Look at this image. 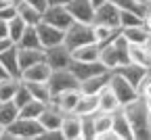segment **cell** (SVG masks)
<instances>
[{
  "label": "cell",
  "instance_id": "obj_12",
  "mask_svg": "<svg viewBox=\"0 0 151 140\" xmlns=\"http://www.w3.org/2000/svg\"><path fill=\"white\" fill-rule=\"evenodd\" d=\"M61 136L65 140H82V117L76 113H65L61 121Z\"/></svg>",
  "mask_w": 151,
  "mask_h": 140
},
{
  "label": "cell",
  "instance_id": "obj_52",
  "mask_svg": "<svg viewBox=\"0 0 151 140\" xmlns=\"http://www.w3.org/2000/svg\"><path fill=\"white\" fill-rule=\"evenodd\" d=\"M149 4H151V2H149Z\"/></svg>",
  "mask_w": 151,
  "mask_h": 140
},
{
  "label": "cell",
  "instance_id": "obj_16",
  "mask_svg": "<svg viewBox=\"0 0 151 140\" xmlns=\"http://www.w3.org/2000/svg\"><path fill=\"white\" fill-rule=\"evenodd\" d=\"M78 98H80V88H73V90H65L61 94L52 96V105L57 109H61L63 113H73L76 111V105H78Z\"/></svg>",
  "mask_w": 151,
  "mask_h": 140
},
{
  "label": "cell",
  "instance_id": "obj_42",
  "mask_svg": "<svg viewBox=\"0 0 151 140\" xmlns=\"http://www.w3.org/2000/svg\"><path fill=\"white\" fill-rule=\"evenodd\" d=\"M23 2L32 4V6H36V9H40V11H44V9L48 6V2H46V0H23Z\"/></svg>",
  "mask_w": 151,
  "mask_h": 140
},
{
  "label": "cell",
  "instance_id": "obj_26",
  "mask_svg": "<svg viewBox=\"0 0 151 140\" xmlns=\"http://www.w3.org/2000/svg\"><path fill=\"white\" fill-rule=\"evenodd\" d=\"M17 48H42L40 44V38H38V31H36V25H27L21 34V38L15 42Z\"/></svg>",
  "mask_w": 151,
  "mask_h": 140
},
{
  "label": "cell",
  "instance_id": "obj_3",
  "mask_svg": "<svg viewBox=\"0 0 151 140\" xmlns=\"http://www.w3.org/2000/svg\"><path fill=\"white\" fill-rule=\"evenodd\" d=\"M90 42H94L90 23L73 21V23L65 29V34H63V44H65L69 50L78 48V46H84V44H90Z\"/></svg>",
  "mask_w": 151,
  "mask_h": 140
},
{
  "label": "cell",
  "instance_id": "obj_34",
  "mask_svg": "<svg viewBox=\"0 0 151 140\" xmlns=\"http://www.w3.org/2000/svg\"><path fill=\"white\" fill-rule=\"evenodd\" d=\"M25 27H27V23H25L19 15H15L11 21H9V40H11L13 44L17 42L19 38H21V34H23V29H25Z\"/></svg>",
  "mask_w": 151,
  "mask_h": 140
},
{
  "label": "cell",
  "instance_id": "obj_50",
  "mask_svg": "<svg viewBox=\"0 0 151 140\" xmlns=\"http://www.w3.org/2000/svg\"><path fill=\"white\" fill-rule=\"evenodd\" d=\"M137 2H141V4H145V6H147V4L151 2V0H137Z\"/></svg>",
  "mask_w": 151,
  "mask_h": 140
},
{
  "label": "cell",
  "instance_id": "obj_18",
  "mask_svg": "<svg viewBox=\"0 0 151 140\" xmlns=\"http://www.w3.org/2000/svg\"><path fill=\"white\" fill-rule=\"evenodd\" d=\"M50 67L46 65V61H40L36 65H29L25 69H21V75L19 79H23V82H46L48 75H50Z\"/></svg>",
  "mask_w": 151,
  "mask_h": 140
},
{
  "label": "cell",
  "instance_id": "obj_41",
  "mask_svg": "<svg viewBox=\"0 0 151 140\" xmlns=\"http://www.w3.org/2000/svg\"><path fill=\"white\" fill-rule=\"evenodd\" d=\"M0 40H9V21L0 19Z\"/></svg>",
  "mask_w": 151,
  "mask_h": 140
},
{
  "label": "cell",
  "instance_id": "obj_28",
  "mask_svg": "<svg viewBox=\"0 0 151 140\" xmlns=\"http://www.w3.org/2000/svg\"><path fill=\"white\" fill-rule=\"evenodd\" d=\"M76 115H92L97 113V94H82L80 92V98H78V105H76Z\"/></svg>",
  "mask_w": 151,
  "mask_h": 140
},
{
  "label": "cell",
  "instance_id": "obj_21",
  "mask_svg": "<svg viewBox=\"0 0 151 140\" xmlns=\"http://www.w3.org/2000/svg\"><path fill=\"white\" fill-rule=\"evenodd\" d=\"M113 71H118L122 77H126L128 82L132 84V86H139V82L149 73L145 67H141V65H134V63H128V65H122V67H118V69H113Z\"/></svg>",
  "mask_w": 151,
  "mask_h": 140
},
{
  "label": "cell",
  "instance_id": "obj_2",
  "mask_svg": "<svg viewBox=\"0 0 151 140\" xmlns=\"http://www.w3.org/2000/svg\"><path fill=\"white\" fill-rule=\"evenodd\" d=\"M44 128L38 119H25V117H17L13 124L4 128V138H44Z\"/></svg>",
  "mask_w": 151,
  "mask_h": 140
},
{
  "label": "cell",
  "instance_id": "obj_39",
  "mask_svg": "<svg viewBox=\"0 0 151 140\" xmlns=\"http://www.w3.org/2000/svg\"><path fill=\"white\" fill-rule=\"evenodd\" d=\"M94 124L92 115H82V140H94Z\"/></svg>",
  "mask_w": 151,
  "mask_h": 140
},
{
  "label": "cell",
  "instance_id": "obj_35",
  "mask_svg": "<svg viewBox=\"0 0 151 140\" xmlns=\"http://www.w3.org/2000/svg\"><path fill=\"white\" fill-rule=\"evenodd\" d=\"M137 94H139V98L141 101H145V105L149 107V111H151V71L139 82V86H137Z\"/></svg>",
  "mask_w": 151,
  "mask_h": 140
},
{
  "label": "cell",
  "instance_id": "obj_24",
  "mask_svg": "<svg viewBox=\"0 0 151 140\" xmlns=\"http://www.w3.org/2000/svg\"><path fill=\"white\" fill-rule=\"evenodd\" d=\"M128 56H130V63L141 65L147 71H151V54L147 52L145 46H137V44H128Z\"/></svg>",
  "mask_w": 151,
  "mask_h": 140
},
{
  "label": "cell",
  "instance_id": "obj_6",
  "mask_svg": "<svg viewBox=\"0 0 151 140\" xmlns=\"http://www.w3.org/2000/svg\"><path fill=\"white\" fill-rule=\"evenodd\" d=\"M109 88L113 90V94L118 96L120 105H126V103H130V101H134V98H139L137 88L132 86L126 77H122L118 71H111V77H109Z\"/></svg>",
  "mask_w": 151,
  "mask_h": 140
},
{
  "label": "cell",
  "instance_id": "obj_17",
  "mask_svg": "<svg viewBox=\"0 0 151 140\" xmlns=\"http://www.w3.org/2000/svg\"><path fill=\"white\" fill-rule=\"evenodd\" d=\"M0 63H2L4 71L13 77H19L21 75V67H19V54H17V46L11 44L6 46L2 52H0Z\"/></svg>",
  "mask_w": 151,
  "mask_h": 140
},
{
  "label": "cell",
  "instance_id": "obj_33",
  "mask_svg": "<svg viewBox=\"0 0 151 140\" xmlns=\"http://www.w3.org/2000/svg\"><path fill=\"white\" fill-rule=\"evenodd\" d=\"M19 82H21V79L13 77V75H6V77L0 79V101H11L17 86H19Z\"/></svg>",
  "mask_w": 151,
  "mask_h": 140
},
{
  "label": "cell",
  "instance_id": "obj_11",
  "mask_svg": "<svg viewBox=\"0 0 151 140\" xmlns=\"http://www.w3.org/2000/svg\"><path fill=\"white\" fill-rule=\"evenodd\" d=\"M92 23H103V25H111V27H120V9L105 0L103 4H99L97 9H94Z\"/></svg>",
  "mask_w": 151,
  "mask_h": 140
},
{
  "label": "cell",
  "instance_id": "obj_19",
  "mask_svg": "<svg viewBox=\"0 0 151 140\" xmlns=\"http://www.w3.org/2000/svg\"><path fill=\"white\" fill-rule=\"evenodd\" d=\"M90 27H92L94 44H99V46L113 42V40L120 36V31H122L120 27H111V25H103V23H90Z\"/></svg>",
  "mask_w": 151,
  "mask_h": 140
},
{
  "label": "cell",
  "instance_id": "obj_15",
  "mask_svg": "<svg viewBox=\"0 0 151 140\" xmlns=\"http://www.w3.org/2000/svg\"><path fill=\"white\" fill-rule=\"evenodd\" d=\"M111 132L118 136V140H132V128L128 124L122 107L111 113Z\"/></svg>",
  "mask_w": 151,
  "mask_h": 140
},
{
  "label": "cell",
  "instance_id": "obj_9",
  "mask_svg": "<svg viewBox=\"0 0 151 140\" xmlns=\"http://www.w3.org/2000/svg\"><path fill=\"white\" fill-rule=\"evenodd\" d=\"M36 31H38V38H40L42 48H52L57 44H63V34L65 31L59 29V27H55V25H50V23H46V21L38 23Z\"/></svg>",
  "mask_w": 151,
  "mask_h": 140
},
{
  "label": "cell",
  "instance_id": "obj_46",
  "mask_svg": "<svg viewBox=\"0 0 151 140\" xmlns=\"http://www.w3.org/2000/svg\"><path fill=\"white\" fill-rule=\"evenodd\" d=\"M6 75H9V73L4 71V67H2V63H0V79H2V77H6Z\"/></svg>",
  "mask_w": 151,
  "mask_h": 140
},
{
  "label": "cell",
  "instance_id": "obj_31",
  "mask_svg": "<svg viewBox=\"0 0 151 140\" xmlns=\"http://www.w3.org/2000/svg\"><path fill=\"white\" fill-rule=\"evenodd\" d=\"M19 117V107L13 101H0V124L4 128Z\"/></svg>",
  "mask_w": 151,
  "mask_h": 140
},
{
  "label": "cell",
  "instance_id": "obj_25",
  "mask_svg": "<svg viewBox=\"0 0 151 140\" xmlns=\"http://www.w3.org/2000/svg\"><path fill=\"white\" fill-rule=\"evenodd\" d=\"M122 36L126 38L128 44H137V46H145L149 31L143 25H132V27H122Z\"/></svg>",
  "mask_w": 151,
  "mask_h": 140
},
{
  "label": "cell",
  "instance_id": "obj_48",
  "mask_svg": "<svg viewBox=\"0 0 151 140\" xmlns=\"http://www.w3.org/2000/svg\"><path fill=\"white\" fill-rule=\"evenodd\" d=\"M0 138H4V126L0 124Z\"/></svg>",
  "mask_w": 151,
  "mask_h": 140
},
{
  "label": "cell",
  "instance_id": "obj_43",
  "mask_svg": "<svg viewBox=\"0 0 151 140\" xmlns=\"http://www.w3.org/2000/svg\"><path fill=\"white\" fill-rule=\"evenodd\" d=\"M11 44H13L11 40H0V52H2V50H4L6 46H11Z\"/></svg>",
  "mask_w": 151,
  "mask_h": 140
},
{
  "label": "cell",
  "instance_id": "obj_14",
  "mask_svg": "<svg viewBox=\"0 0 151 140\" xmlns=\"http://www.w3.org/2000/svg\"><path fill=\"white\" fill-rule=\"evenodd\" d=\"M109 77H111V71L105 69L97 75H92V77H86L80 82V92L82 94H99L103 88L109 86Z\"/></svg>",
  "mask_w": 151,
  "mask_h": 140
},
{
  "label": "cell",
  "instance_id": "obj_37",
  "mask_svg": "<svg viewBox=\"0 0 151 140\" xmlns=\"http://www.w3.org/2000/svg\"><path fill=\"white\" fill-rule=\"evenodd\" d=\"M11 101H13L19 109H21L25 103H29V101H32V94H29V90H27L25 82H19V86H17V90H15V94H13Z\"/></svg>",
  "mask_w": 151,
  "mask_h": 140
},
{
  "label": "cell",
  "instance_id": "obj_10",
  "mask_svg": "<svg viewBox=\"0 0 151 140\" xmlns=\"http://www.w3.org/2000/svg\"><path fill=\"white\" fill-rule=\"evenodd\" d=\"M69 15L73 17V21H80V23H92V17H94V4L90 0H67L65 2Z\"/></svg>",
  "mask_w": 151,
  "mask_h": 140
},
{
  "label": "cell",
  "instance_id": "obj_7",
  "mask_svg": "<svg viewBox=\"0 0 151 140\" xmlns=\"http://www.w3.org/2000/svg\"><path fill=\"white\" fill-rule=\"evenodd\" d=\"M42 21L59 27V29H67L71 23H73V17L69 15L67 6L65 4H48L44 11H42Z\"/></svg>",
  "mask_w": 151,
  "mask_h": 140
},
{
  "label": "cell",
  "instance_id": "obj_32",
  "mask_svg": "<svg viewBox=\"0 0 151 140\" xmlns=\"http://www.w3.org/2000/svg\"><path fill=\"white\" fill-rule=\"evenodd\" d=\"M44 107H46V103L32 98L29 103H25L21 109H19V117H25V119H38V115L44 111Z\"/></svg>",
  "mask_w": 151,
  "mask_h": 140
},
{
  "label": "cell",
  "instance_id": "obj_44",
  "mask_svg": "<svg viewBox=\"0 0 151 140\" xmlns=\"http://www.w3.org/2000/svg\"><path fill=\"white\" fill-rule=\"evenodd\" d=\"M145 48H147V52L151 54V34H149V38H147V42H145Z\"/></svg>",
  "mask_w": 151,
  "mask_h": 140
},
{
  "label": "cell",
  "instance_id": "obj_8",
  "mask_svg": "<svg viewBox=\"0 0 151 140\" xmlns=\"http://www.w3.org/2000/svg\"><path fill=\"white\" fill-rule=\"evenodd\" d=\"M44 61L46 65L55 69H69L71 65V50L65 44H57L52 48H44Z\"/></svg>",
  "mask_w": 151,
  "mask_h": 140
},
{
  "label": "cell",
  "instance_id": "obj_1",
  "mask_svg": "<svg viewBox=\"0 0 151 140\" xmlns=\"http://www.w3.org/2000/svg\"><path fill=\"white\" fill-rule=\"evenodd\" d=\"M122 111L132 128V140H151V111L145 101L134 98L122 105Z\"/></svg>",
  "mask_w": 151,
  "mask_h": 140
},
{
  "label": "cell",
  "instance_id": "obj_40",
  "mask_svg": "<svg viewBox=\"0 0 151 140\" xmlns=\"http://www.w3.org/2000/svg\"><path fill=\"white\" fill-rule=\"evenodd\" d=\"M141 25L151 34V4H147L145 11H143V15H141Z\"/></svg>",
  "mask_w": 151,
  "mask_h": 140
},
{
  "label": "cell",
  "instance_id": "obj_27",
  "mask_svg": "<svg viewBox=\"0 0 151 140\" xmlns=\"http://www.w3.org/2000/svg\"><path fill=\"white\" fill-rule=\"evenodd\" d=\"M71 59L73 61H99V44H84L71 50Z\"/></svg>",
  "mask_w": 151,
  "mask_h": 140
},
{
  "label": "cell",
  "instance_id": "obj_30",
  "mask_svg": "<svg viewBox=\"0 0 151 140\" xmlns=\"http://www.w3.org/2000/svg\"><path fill=\"white\" fill-rule=\"evenodd\" d=\"M23 82V79H21ZM25 86H27V90H29V94H32V98H36V101H42V103H50V90H48V86H46V82H25Z\"/></svg>",
  "mask_w": 151,
  "mask_h": 140
},
{
  "label": "cell",
  "instance_id": "obj_49",
  "mask_svg": "<svg viewBox=\"0 0 151 140\" xmlns=\"http://www.w3.org/2000/svg\"><path fill=\"white\" fill-rule=\"evenodd\" d=\"M4 2H6V4H17L19 0H4Z\"/></svg>",
  "mask_w": 151,
  "mask_h": 140
},
{
  "label": "cell",
  "instance_id": "obj_13",
  "mask_svg": "<svg viewBox=\"0 0 151 140\" xmlns=\"http://www.w3.org/2000/svg\"><path fill=\"white\" fill-rule=\"evenodd\" d=\"M69 71L76 75L78 82H82V79H86V77H92V75L105 71V67H103L99 61H73V59H71Z\"/></svg>",
  "mask_w": 151,
  "mask_h": 140
},
{
  "label": "cell",
  "instance_id": "obj_38",
  "mask_svg": "<svg viewBox=\"0 0 151 140\" xmlns=\"http://www.w3.org/2000/svg\"><path fill=\"white\" fill-rule=\"evenodd\" d=\"M132 25H141V15L132 11H120V29L132 27Z\"/></svg>",
  "mask_w": 151,
  "mask_h": 140
},
{
  "label": "cell",
  "instance_id": "obj_23",
  "mask_svg": "<svg viewBox=\"0 0 151 140\" xmlns=\"http://www.w3.org/2000/svg\"><path fill=\"white\" fill-rule=\"evenodd\" d=\"M17 15L21 17L27 25H38L42 21V11L32 6V4H27V2H23V0H19V2H17Z\"/></svg>",
  "mask_w": 151,
  "mask_h": 140
},
{
  "label": "cell",
  "instance_id": "obj_20",
  "mask_svg": "<svg viewBox=\"0 0 151 140\" xmlns=\"http://www.w3.org/2000/svg\"><path fill=\"white\" fill-rule=\"evenodd\" d=\"M122 105L118 101V96L113 94V90L107 86L103 88L99 94H97V111H103V113H113V111H118Z\"/></svg>",
  "mask_w": 151,
  "mask_h": 140
},
{
  "label": "cell",
  "instance_id": "obj_51",
  "mask_svg": "<svg viewBox=\"0 0 151 140\" xmlns=\"http://www.w3.org/2000/svg\"><path fill=\"white\" fill-rule=\"evenodd\" d=\"M2 6H6V2H4V0H0V9H2Z\"/></svg>",
  "mask_w": 151,
  "mask_h": 140
},
{
  "label": "cell",
  "instance_id": "obj_45",
  "mask_svg": "<svg viewBox=\"0 0 151 140\" xmlns=\"http://www.w3.org/2000/svg\"><path fill=\"white\" fill-rule=\"evenodd\" d=\"M46 2H48V4H65L67 0H46Z\"/></svg>",
  "mask_w": 151,
  "mask_h": 140
},
{
  "label": "cell",
  "instance_id": "obj_5",
  "mask_svg": "<svg viewBox=\"0 0 151 140\" xmlns=\"http://www.w3.org/2000/svg\"><path fill=\"white\" fill-rule=\"evenodd\" d=\"M63 111L57 109L52 103H48L44 107V111L38 115V121L42 124V128L46 130L44 132V138H50V136H57V138H63L61 136V121H63Z\"/></svg>",
  "mask_w": 151,
  "mask_h": 140
},
{
  "label": "cell",
  "instance_id": "obj_4",
  "mask_svg": "<svg viewBox=\"0 0 151 140\" xmlns=\"http://www.w3.org/2000/svg\"><path fill=\"white\" fill-rule=\"evenodd\" d=\"M46 86L50 90V96H57L65 90H73V88H80V82L76 79V75L69 69H55L50 71L48 79H46ZM52 101V98H50Z\"/></svg>",
  "mask_w": 151,
  "mask_h": 140
},
{
  "label": "cell",
  "instance_id": "obj_22",
  "mask_svg": "<svg viewBox=\"0 0 151 140\" xmlns=\"http://www.w3.org/2000/svg\"><path fill=\"white\" fill-rule=\"evenodd\" d=\"M17 54H19V67L21 69L44 61V48H17Z\"/></svg>",
  "mask_w": 151,
  "mask_h": 140
},
{
  "label": "cell",
  "instance_id": "obj_47",
  "mask_svg": "<svg viewBox=\"0 0 151 140\" xmlns=\"http://www.w3.org/2000/svg\"><path fill=\"white\" fill-rule=\"evenodd\" d=\"M90 2H92V4H94V9H97V6H99V4H103V2H105V0H90Z\"/></svg>",
  "mask_w": 151,
  "mask_h": 140
},
{
  "label": "cell",
  "instance_id": "obj_36",
  "mask_svg": "<svg viewBox=\"0 0 151 140\" xmlns=\"http://www.w3.org/2000/svg\"><path fill=\"white\" fill-rule=\"evenodd\" d=\"M107 2L118 6L120 11H132V13H139V15H143V11H145V4L137 2V0H107Z\"/></svg>",
  "mask_w": 151,
  "mask_h": 140
},
{
  "label": "cell",
  "instance_id": "obj_29",
  "mask_svg": "<svg viewBox=\"0 0 151 140\" xmlns=\"http://www.w3.org/2000/svg\"><path fill=\"white\" fill-rule=\"evenodd\" d=\"M92 124H94V140H97L99 136L111 132V113H103V111H97L92 113Z\"/></svg>",
  "mask_w": 151,
  "mask_h": 140
}]
</instances>
